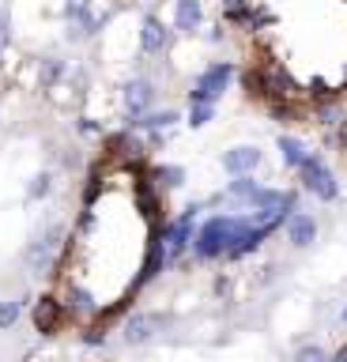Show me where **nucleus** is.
Returning a JSON list of instances; mask_svg holds the SVG:
<instances>
[{"label": "nucleus", "mask_w": 347, "mask_h": 362, "mask_svg": "<svg viewBox=\"0 0 347 362\" xmlns=\"http://www.w3.org/2000/svg\"><path fill=\"white\" fill-rule=\"evenodd\" d=\"M242 223H245L242 215H211V219L200 226V234H196V242H193L196 257H204V260L223 257V253H227V245H230V238L238 234Z\"/></svg>", "instance_id": "f257e3e1"}, {"label": "nucleus", "mask_w": 347, "mask_h": 362, "mask_svg": "<svg viewBox=\"0 0 347 362\" xmlns=\"http://www.w3.org/2000/svg\"><path fill=\"white\" fill-rule=\"evenodd\" d=\"M298 177H302V185H306L313 197H321V200H336V192H340L336 174L324 166L321 155H306V158H302V163H298Z\"/></svg>", "instance_id": "f03ea898"}, {"label": "nucleus", "mask_w": 347, "mask_h": 362, "mask_svg": "<svg viewBox=\"0 0 347 362\" xmlns=\"http://www.w3.org/2000/svg\"><path fill=\"white\" fill-rule=\"evenodd\" d=\"M230 79H234V64H227V61H219V64L204 68V76L196 79L193 102H216V98L223 95V90L230 87Z\"/></svg>", "instance_id": "7ed1b4c3"}, {"label": "nucleus", "mask_w": 347, "mask_h": 362, "mask_svg": "<svg viewBox=\"0 0 347 362\" xmlns=\"http://www.w3.org/2000/svg\"><path fill=\"white\" fill-rule=\"evenodd\" d=\"M193 219H196V208H189V211L182 215V219H177V223L170 226V230L163 234V249H166V260H170V264L185 253L189 238H193Z\"/></svg>", "instance_id": "20e7f679"}, {"label": "nucleus", "mask_w": 347, "mask_h": 362, "mask_svg": "<svg viewBox=\"0 0 347 362\" xmlns=\"http://www.w3.org/2000/svg\"><path fill=\"white\" fill-rule=\"evenodd\" d=\"M61 238H64L61 226H49L46 238H42V242H35V245L27 249V264L35 268V272H46V268L53 264V253L61 249Z\"/></svg>", "instance_id": "39448f33"}, {"label": "nucleus", "mask_w": 347, "mask_h": 362, "mask_svg": "<svg viewBox=\"0 0 347 362\" xmlns=\"http://www.w3.org/2000/svg\"><path fill=\"white\" fill-rule=\"evenodd\" d=\"M283 223H287V238H290V242H295L298 249L313 245V238H317V219H313V215H306V211H290Z\"/></svg>", "instance_id": "423d86ee"}, {"label": "nucleus", "mask_w": 347, "mask_h": 362, "mask_svg": "<svg viewBox=\"0 0 347 362\" xmlns=\"http://www.w3.org/2000/svg\"><path fill=\"white\" fill-rule=\"evenodd\" d=\"M257 166H261V151H257V147H234V151L223 155V170H227L230 177L253 174Z\"/></svg>", "instance_id": "0eeeda50"}, {"label": "nucleus", "mask_w": 347, "mask_h": 362, "mask_svg": "<svg viewBox=\"0 0 347 362\" xmlns=\"http://www.w3.org/2000/svg\"><path fill=\"white\" fill-rule=\"evenodd\" d=\"M151 102H155V87L148 83V79H132V83L125 87V110L132 113V117L148 113Z\"/></svg>", "instance_id": "6e6552de"}, {"label": "nucleus", "mask_w": 347, "mask_h": 362, "mask_svg": "<svg viewBox=\"0 0 347 362\" xmlns=\"http://www.w3.org/2000/svg\"><path fill=\"white\" fill-rule=\"evenodd\" d=\"M204 8L200 0H174V30H200Z\"/></svg>", "instance_id": "1a4fd4ad"}, {"label": "nucleus", "mask_w": 347, "mask_h": 362, "mask_svg": "<svg viewBox=\"0 0 347 362\" xmlns=\"http://www.w3.org/2000/svg\"><path fill=\"white\" fill-rule=\"evenodd\" d=\"M163 317H148V313H136V317H129V325L121 328V339L125 344H143V339H151L155 332V325H159Z\"/></svg>", "instance_id": "9d476101"}, {"label": "nucleus", "mask_w": 347, "mask_h": 362, "mask_svg": "<svg viewBox=\"0 0 347 362\" xmlns=\"http://www.w3.org/2000/svg\"><path fill=\"white\" fill-rule=\"evenodd\" d=\"M140 42H143V49H148V53H163L166 45H170V30H166L159 19L148 16V19H143V30H140Z\"/></svg>", "instance_id": "9b49d317"}, {"label": "nucleus", "mask_w": 347, "mask_h": 362, "mask_svg": "<svg viewBox=\"0 0 347 362\" xmlns=\"http://www.w3.org/2000/svg\"><path fill=\"white\" fill-rule=\"evenodd\" d=\"M35 325H38V332L42 336H49L53 328H57V298H42L38 305H35Z\"/></svg>", "instance_id": "f8f14e48"}, {"label": "nucleus", "mask_w": 347, "mask_h": 362, "mask_svg": "<svg viewBox=\"0 0 347 362\" xmlns=\"http://www.w3.org/2000/svg\"><path fill=\"white\" fill-rule=\"evenodd\" d=\"M177 121V113H170V110H163V113H140L136 121H132V129H143V132H159V129H170V124Z\"/></svg>", "instance_id": "ddd939ff"}, {"label": "nucleus", "mask_w": 347, "mask_h": 362, "mask_svg": "<svg viewBox=\"0 0 347 362\" xmlns=\"http://www.w3.org/2000/svg\"><path fill=\"white\" fill-rule=\"evenodd\" d=\"M23 317V302H12L4 298L0 302V332H8V328H16V321Z\"/></svg>", "instance_id": "4468645a"}, {"label": "nucleus", "mask_w": 347, "mask_h": 362, "mask_svg": "<svg viewBox=\"0 0 347 362\" xmlns=\"http://www.w3.org/2000/svg\"><path fill=\"white\" fill-rule=\"evenodd\" d=\"M279 151H283V163L287 166H298L302 158H306V147L298 140H290V136H279Z\"/></svg>", "instance_id": "2eb2a0df"}, {"label": "nucleus", "mask_w": 347, "mask_h": 362, "mask_svg": "<svg viewBox=\"0 0 347 362\" xmlns=\"http://www.w3.org/2000/svg\"><path fill=\"white\" fill-rule=\"evenodd\" d=\"M253 192H257V181H253L249 174H238V177H234L230 185H227V197H242V200H249Z\"/></svg>", "instance_id": "dca6fc26"}, {"label": "nucleus", "mask_w": 347, "mask_h": 362, "mask_svg": "<svg viewBox=\"0 0 347 362\" xmlns=\"http://www.w3.org/2000/svg\"><path fill=\"white\" fill-rule=\"evenodd\" d=\"M49 189H53V174L49 170H42V174L30 181V189H27V200H42V197H49Z\"/></svg>", "instance_id": "f3484780"}, {"label": "nucleus", "mask_w": 347, "mask_h": 362, "mask_svg": "<svg viewBox=\"0 0 347 362\" xmlns=\"http://www.w3.org/2000/svg\"><path fill=\"white\" fill-rule=\"evenodd\" d=\"M216 117V102H193V113H189V124L204 129V124Z\"/></svg>", "instance_id": "a211bd4d"}, {"label": "nucleus", "mask_w": 347, "mask_h": 362, "mask_svg": "<svg viewBox=\"0 0 347 362\" xmlns=\"http://www.w3.org/2000/svg\"><path fill=\"white\" fill-rule=\"evenodd\" d=\"M64 79V61H42V87H53Z\"/></svg>", "instance_id": "6ab92c4d"}, {"label": "nucleus", "mask_w": 347, "mask_h": 362, "mask_svg": "<svg viewBox=\"0 0 347 362\" xmlns=\"http://www.w3.org/2000/svg\"><path fill=\"white\" fill-rule=\"evenodd\" d=\"M155 177H159L163 181V185H185V170L182 166H159V170H155Z\"/></svg>", "instance_id": "aec40b11"}, {"label": "nucleus", "mask_w": 347, "mask_h": 362, "mask_svg": "<svg viewBox=\"0 0 347 362\" xmlns=\"http://www.w3.org/2000/svg\"><path fill=\"white\" fill-rule=\"evenodd\" d=\"M295 362H329V351L317 347V344H306V347H298Z\"/></svg>", "instance_id": "412c9836"}, {"label": "nucleus", "mask_w": 347, "mask_h": 362, "mask_svg": "<svg viewBox=\"0 0 347 362\" xmlns=\"http://www.w3.org/2000/svg\"><path fill=\"white\" fill-rule=\"evenodd\" d=\"M72 305L80 313H91L95 310V302H91V294H87V291H72Z\"/></svg>", "instance_id": "4be33fe9"}, {"label": "nucleus", "mask_w": 347, "mask_h": 362, "mask_svg": "<svg viewBox=\"0 0 347 362\" xmlns=\"http://www.w3.org/2000/svg\"><path fill=\"white\" fill-rule=\"evenodd\" d=\"M12 45V23H8V16H0V53Z\"/></svg>", "instance_id": "5701e85b"}, {"label": "nucleus", "mask_w": 347, "mask_h": 362, "mask_svg": "<svg viewBox=\"0 0 347 362\" xmlns=\"http://www.w3.org/2000/svg\"><path fill=\"white\" fill-rule=\"evenodd\" d=\"M317 121H321V124H340V110H336V106H324V110L317 113Z\"/></svg>", "instance_id": "b1692460"}, {"label": "nucleus", "mask_w": 347, "mask_h": 362, "mask_svg": "<svg viewBox=\"0 0 347 362\" xmlns=\"http://www.w3.org/2000/svg\"><path fill=\"white\" fill-rule=\"evenodd\" d=\"M80 132H83V136H87V132H98V124H95V121H80Z\"/></svg>", "instance_id": "393cba45"}, {"label": "nucleus", "mask_w": 347, "mask_h": 362, "mask_svg": "<svg viewBox=\"0 0 347 362\" xmlns=\"http://www.w3.org/2000/svg\"><path fill=\"white\" fill-rule=\"evenodd\" d=\"M223 4H227V11H230V8H245V0H223Z\"/></svg>", "instance_id": "a878e982"}, {"label": "nucleus", "mask_w": 347, "mask_h": 362, "mask_svg": "<svg viewBox=\"0 0 347 362\" xmlns=\"http://www.w3.org/2000/svg\"><path fill=\"white\" fill-rule=\"evenodd\" d=\"M340 144L347 147V121H343V132H340Z\"/></svg>", "instance_id": "bb28decb"}, {"label": "nucleus", "mask_w": 347, "mask_h": 362, "mask_svg": "<svg viewBox=\"0 0 347 362\" xmlns=\"http://www.w3.org/2000/svg\"><path fill=\"white\" fill-rule=\"evenodd\" d=\"M343 325H347V310H343Z\"/></svg>", "instance_id": "cd10ccee"}]
</instances>
